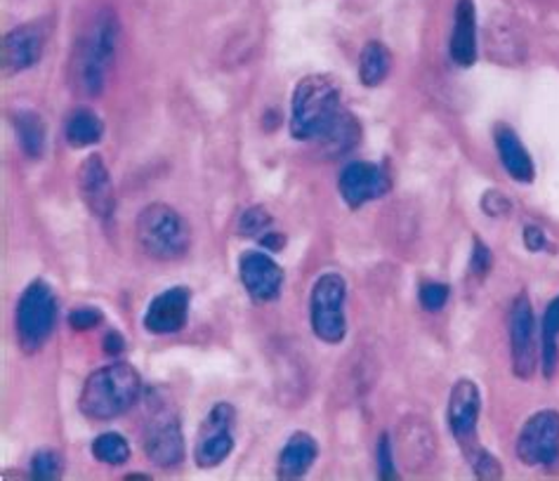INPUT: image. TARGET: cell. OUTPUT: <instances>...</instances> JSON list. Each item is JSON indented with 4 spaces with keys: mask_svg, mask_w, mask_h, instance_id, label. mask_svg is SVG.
Masks as SVG:
<instances>
[{
    "mask_svg": "<svg viewBox=\"0 0 559 481\" xmlns=\"http://www.w3.org/2000/svg\"><path fill=\"white\" fill-rule=\"evenodd\" d=\"M290 135L319 142L331 154H343L359 140L357 121L343 107V91L329 74L305 76L290 101Z\"/></svg>",
    "mask_w": 559,
    "mask_h": 481,
    "instance_id": "cell-1",
    "label": "cell"
},
{
    "mask_svg": "<svg viewBox=\"0 0 559 481\" xmlns=\"http://www.w3.org/2000/svg\"><path fill=\"white\" fill-rule=\"evenodd\" d=\"M119 17L111 8L97 10L83 26L69 64V81L79 97H99L105 91L116 48H119Z\"/></svg>",
    "mask_w": 559,
    "mask_h": 481,
    "instance_id": "cell-2",
    "label": "cell"
},
{
    "mask_svg": "<svg viewBox=\"0 0 559 481\" xmlns=\"http://www.w3.org/2000/svg\"><path fill=\"white\" fill-rule=\"evenodd\" d=\"M142 397V377L126 361L109 363L105 369H97L87 377L79 408L85 418L93 420H114L128 413Z\"/></svg>",
    "mask_w": 559,
    "mask_h": 481,
    "instance_id": "cell-3",
    "label": "cell"
},
{
    "mask_svg": "<svg viewBox=\"0 0 559 481\" xmlns=\"http://www.w3.org/2000/svg\"><path fill=\"white\" fill-rule=\"evenodd\" d=\"M135 237L142 251L158 262L180 260L191 245L187 220L166 203H152L138 215Z\"/></svg>",
    "mask_w": 559,
    "mask_h": 481,
    "instance_id": "cell-4",
    "label": "cell"
},
{
    "mask_svg": "<svg viewBox=\"0 0 559 481\" xmlns=\"http://www.w3.org/2000/svg\"><path fill=\"white\" fill-rule=\"evenodd\" d=\"M142 448L156 468H178L185 460V436L180 428L178 408L164 395H150V408H146Z\"/></svg>",
    "mask_w": 559,
    "mask_h": 481,
    "instance_id": "cell-5",
    "label": "cell"
},
{
    "mask_svg": "<svg viewBox=\"0 0 559 481\" xmlns=\"http://www.w3.org/2000/svg\"><path fill=\"white\" fill-rule=\"evenodd\" d=\"M57 318V298L46 281H32L17 302V340L24 354H36L48 345Z\"/></svg>",
    "mask_w": 559,
    "mask_h": 481,
    "instance_id": "cell-6",
    "label": "cell"
},
{
    "mask_svg": "<svg viewBox=\"0 0 559 481\" xmlns=\"http://www.w3.org/2000/svg\"><path fill=\"white\" fill-rule=\"evenodd\" d=\"M345 298L347 284L341 274H323L312 286L310 293V326L317 338L326 345L345 340Z\"/></svg>",
    "mask_w": 559,
    "mask_h": 481,
    "instance_id": "cell-7",
    "label": "cell"
},
{
    "mask_svg": "<svg viewBox=\"0 0 559 481\" xmlns=\"http://www.w3.org/2000/svg\"><path fill=\"white\" fill-rule=\"evenodd\" d=\"M518 458L528 468H552L559 460V411L543 408L528 418L518 436Z\"/></svg>",
    "mask_w": 559,
    "mask_h": 481,
    "instance_id": "cell-8",
    "label": "cell"
},
{
    "mask_svg": "<svg viewBox=\"0 0 559 481\" xmlns=\"http://www.w3.org/2000/svg\"><path fill=\"white\" fill-rule=\"evenodd\" d=\"M510 349H512V373L520 381H532L538 369V333L534 308L526 293H520L510 310Z\"/></svg>",
    "mask_w": 559,
    "mask_h": 481,
    "instance_id": "cell-9",
    "label": "cell"
},
{
    "mask_svg": "<svg viewBox=\"0 0 559 481\" xmlns=\"http://www.w3.org/2000/svg\"><path fill=\"white\" fill-rule=\"evenodd\" d=\"M234 425H237V411L231 404H215L209 418L201 422L194 460L199 468L213 470L223 465L234 450Z\"/></svg>",
    "mask_w": 559,
    "mask_h": 481,
    "instance_id": "cell-10",
    "label": "cell"
},
{
    "mask_svg": "<svg viewBox=\"0 0 559 481\" xmlns=\"http://www.w3.org/2000/svg\"><path fill=\"white\" fill-rule=\"evenodd\" d=\"M479 413H481L479 387L473 381H467V377H461V381L451 389L447 416H449V428H451L453 440L459 442L465 458L477 454L481 448L477 440Z\"/></svg>",
    "mask_w": 559,
    "mask_h": 481,
    "instance_id": "cell-11",
    "label": "cell"
},
{
    "mask_svg": "<svg viewBox=\"0 0 559 481\" xmlns=\"http://www.w3.org/2000/svg\"><path fill=\"white\" fill-rule=\"evenodd\" d=\"M394 456L408 472L428 470L437 456V434L418 413L404 416L394 434Z\"/></svg>",
    "mask_w": 559,
    "mask_h": 481,
    "instance_id": "cell-12",
    "label": "cell"
},
{
    "mask_svg": "<svg viewBox=\"0 0 559 481\" xmlns=\"http://www.w3.org/2000/svg\"><path fill=\"white\" fill-rule=\"evenodd\" d=\"M239 276L246 293L253 302H272L282 293L284 269L260 251H246L239 257Z\"/></svg>",
    "mask_w": 559,
    "mask_h": 481,
    "instance_id": "cell-13",
    "label": "cell"
},
{
    "mask_svg": "<svg viewBox=\"0 0 559 481\" xmlns=\"http://www.w3.org/2000/svg\"><path fill=\"white\" fill-rule=\"evenodd\" d=\"M79 192L85 203V208L91 211L95 217L107 220L116 208V196H114V184L111 175L105 160L99 154L87 156L81 168H79Z\"/></svg>",
    "mask_w": 559,
    "mask_h": 481,
    "instance_id": "cell-14",
    "label": "cell"
},
{
    "mask_svg": "<svg viewBox=\"0 0 559 481\" xmlns=\"http://www.w3.org/2000/svg\"><path fill=\"white\" fill-rule=\"evenodd\" d=\"M337 187H341V194L349 208H361L364 203L376 201L390 192V178L380 166L357 160V164H349L343 170Z\"/></svg>",
    "mask_w": 559,
    "mask_h": 481,
    "instance_id": "cell-15",
    "label": "cell"
},
{
    "mask_svg": "<svg viewBox=\"0 0 559 481\" xmlns=\"http://www.w3.org/2000/svg\"><path fill=\"white\" fill-rule=\"evenodd\" d=\"M46 24H22L12 28L3 38V69L5 74H20V71L32 69L46 48Z\"/></svg>",
    "mask_w": 559,
    "mask_h": 481,
    "instance_id": "cell-16",
    "label": "cell"
},
{
    "mask_svg": "<svg viewBox=\"0 0 559 481\" xmlns=\"http://www.w3.org/2000/svg\"><path fill=\"white\" fill-rule=\"evenodd\" d=\"M189 290L182 286H175L164 290V293H158L144 312V328L154 335H170L182 330L189 314Z\"/></svg>",
    "mask_w": 559,
    "mask_h": 481,
    "instance_id": "cell-17",
    "label": "cell"
},
{
    "mask_svg": "<svg viewBox=\"0 0 559 481\" xmlns=\"http://www.w3.org/2000/svg\"><path fill=\"white\" fill-rule=\"evenodd\" d=\"M487 52L498 64H522L526 60V40L522 28L508 14H498L487 26Z\"/></svg>",
    "mask_w": 559,
    "mask_h": 481,
    "instance_id": "cell-18",
    "label": "cell"
},
{
    "mask_svg": "<svg viewBox=\"0 0 559 481\" xmlns=\"http://www.w3.org/2000/svg\"><path fill=\"white\" fill-rule=\"evenodd\" d=\"M449 50L451 60L459 67H473L477 62V12L473 0L455 3Z\"/></svg>",
    "mask_w": 559,
    "mask_h": 481,
    "instance_id": "cell-19",
    "label": "cell"
},
{
    "mask_svg": "<svg viewBox=\"0 0 559 481\" xmlns=\"http://www.w3.org/2000/svg\"><path fill=\"white\" fill-rule=\"evenodd\" d=\"M493 140H496V149H498V158L500 164H503V168L508 170L510 178L514 182H532L534 180V160L532 156H528L526 147L520 142L518 133L506 123L496 125V133H493Z\"/></svg>",
    "mask_w": 559,
    "mask_h": 481,
    "instance_id": "cell-20",
    "label": "cell"
},
{
    "mask_svg": "<svg viewBox=\"0 0 559 481\" xmlns=\"http://www.w3.org/2000/svg\"><path fill=\"white\" fill-rule=\"evenodd\" d=\"M319 456V444L314 442V436L307 432H296L290 434V440L282 448V456H278V468L276 474L278 479H300L314 465Z\"/></svg>",
    "mask_w": 559,
    "mask_h": 481,
    "instance_id": "cell-21",
    "label": "cell"
},
{
    "mask_svg": "<svg viewBox=\"0 0 559 481\" xmlns=\"http://www.w3.org/2000/svg\"><path fill=\"white\" fill-rule=\"evenodd\" d=\"M105 135V123L99 121V116L91 109H76L67 121L64 137L73 149H87L97 144Z\"/></svg>",
    "mask_w": 559,
    "mask_h": 481,
    "instance_id": "cell-22",
    "label": "cell"
},
{
    "mask_svg": "<svg viewBox=\"0 0 559 481\" xmlns=\"http://www.w3.org/2000/svg\"><path fill=\"white\" fill-rule=\"evenodd\" d=\"M559 298H555L540 318V369L552 377L559 366Z\"/></svg>",
    "mask_w": 559,
    "mask_h": 481,
    "instance_id": "cell-23",
    "label": "cell"
},
{
    "mask_svg": "<svg viewBox=\"0 0 559 481\" xmlns=\"http://www.w3.org/2000/svg\"><path fill=\"white\" fill-rule=\"evenodd\" d=\"M392 69V52L378 40L366 43L359 55V81L366 87H378Z\"/></svg>",
    "mask_w": 559,
    "mask_h": 481,
    "instance_id": "cell-24",
    "label": "cell"
},
{
    "mask_svg": "<svg viewBox=\"0 0 559 481\" xmlns=\"http://www.w3.org/2000/svg\"><path fill=\"white\" fill-rule=\"evenodd\" d=\"M14 133L28 158H38L46 147V125L36 111H17L14 113Z\"/></svg>",
    "mask_w": 559,
    "mask_h": 481,
    "instance_id": "cell-25",
    "label": "cell"
},
{
    "mask_svg": "<svg viewBox=\"0 0 559 481\" xmlns=\"http://www.w3.org/2000/svg\"><path fill=\"white\" fill-rule=\"evenodd\" d=\"M93 456L105 465H123L130 458V446L121 434L107 432L93 442Z\"/></svg>",
    "mask_w": 559,
    "mask_h": 481,
    "instance_id": "cell-26",
    "label": "cell"
},
{
    "mask_svg": "<svg viewBox=\"0 0 559 481\" xmlns=\"http://www.w3.org/2000/svg\"><path fill=\"white\" fill-rule=\"evenodd\" d=\"M270 227H272V217H270V213L264 211L262 206H253V208H248V211L241 215V220H239L237 231H239L241 237H248V239H260L262 235H267Z\"/></svg>",
    "mask_w": 559,
    "mask_h": 481,
    "instance_id": "cell-27",
    "label": "cell"
},
{
    "mask_svg": "<svg viewBox=\"0 0 559 481\" xmlns=\"http://www.w3.org/2000/svg\"><path fill=\"white\" fill-rule=\"evenodd\" d=\"M32 477L40 481H52L62 477V458L57 450H38L32 462Z\"/></svg>",
    "mask_w": 559,
    "mask_h": 481,
    "instance_id": "cell-28",
    "label": "cell"
},
{
    "mask_svg": "<svg viewBox=\"0 0 559 481\" xmlns=\"http://www.w3.org/2000/svg\"><path fill=\"white\" fill-rule=\"evenodd\" d=\"M469 468L475 470L477 479H484V481H493V479H500L503 477V468H500V462L489 454L487 448H479L477 454H473L467 458Z\"/></svg>",
    "mask_w": 559,
    "mask_h": 481,
    "instance_id": "cell-29",
    "label": "cell"
},
{
    "mask_svg": "<svg viewBox=\"0 0 559 481\" xmlns=\"http://www.w3.org/2000/svg\"><path fill=\"white\" fill-rule=\"evenodd\" d=\"M449 286H444V284H437V281H425L423 286H420V293H418V298H420V304L428 312H439V310H444V304L449 302Z\"/></svg>",
    "mask_w": 559,
    "mask_h": 481,
    "instance_id": "cell-30",
    "label": "cell"
},
{
    "mask_svg": "<svg viewBox=\"0 0 559 481\" xmlns=\"http://www.w3.org/2000/svg\"><path fill=\"white\" fill-rule=\"evenodd\" d=\"M493 265V255L487 248V243H481L479 239H475V248H473V257H469V272H473L477 279H484L491 272Z\"/></svg>",
    "mask_w": 559,
    "mask_h": 481,
    "instance_id": "cell-31",
    "label": "cell"
},
{
    "mask_svg": "<svg viewBox=\"0 0 559 481\" xmlns=\"http://www.w3.org/2000/svg\"><path fill=\"white\" fill-rule=\"evenodd\" d=\"M378 468H380V477L382 479H394V448H392V440L388 432H382L380 442H378Z\"/></svg>",
    "mask_w": 559,
    "mask_h": 481,
    "instance_id": "cell-32",
    "label": "cell"
},
{
    "mask_svg": "<svg viewBox=\"0 0 559 481\" xmlns=\"http://www.w3.org/2000/svg\"><path fill=\"white\" fill-rule=\"evenodd\" d=\"M102 324V312L95 308H79L69 314V326L73 330H93Z\"/></svg>",
    "mask_w": 559,
    "mask_h": 481,
    "instance_id": "cell-33",
    "label": "cell"
},
{
    "mask_svg": "<svg viewBox=\"0 0 559 481\" xmlns=\"http://www.w3.org/2000/svg\"><path fill=\"white\" fill-rule=\"evenodd\" d=\"M481 211L491 215V217H506L512 211V203L508 201V196H503L500 192H496V189H491V192L481 196Z\"/></svg>",
    "mask_w": 559,
    "mask_h": 481,
    "instance_id": "cell-34",
    "label": "cell"
},
{
    "mask_svg": "<svg viewBox=\"0 0 559 481\" xmlns=\"http://www.w3.org/2000/svg\"><path fill=\"white\" fill-rule=\"evenodd\" d=\"M524 241L528 251H543V248H546V235H543V229L536 225H528L524 229Z\"/></svg>",
    "mask_w": 559,
    "mask_h": 481,
    "instance_id": "cell-35",
    "label": "cell"
},
{
    "mask_svg": "<svg viewBox=\"0 0 559 481\" xmlns=\"http://www.w3.org/2000/svg\"><path fill=\"white\" fill-rule=\"evenodd\" d=\"M102 347H105V352H107L109 357H121L123 347H126V340L121 338V333L109 330V333L105 335V342H102Z\"/></svg>",
    "mask_w": 559,
    "mask_h": 481,
    "instance_id": "cell-36",
    "label": "cell"
},
{
    "mask_svg": "<svg viewBox=\"0 0 559 481\" xmlns=\"http://www.w3.org/2000/svg\"><path fill=\"white\" fill-rule=\"evenodd\" d=\"M258 241H260L264 248H270V251H282V248L286 245V237L278 235V231H274V229H270L267 235H262Z\"/></svg>",
    "mask_w": 559,
    "mask_h": 481,
    "instance_id": "cell-37",
    "label": "cell"
}]
</instances>
